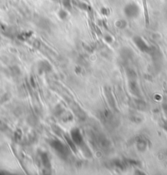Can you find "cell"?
I'll use <instances>...</instances> for the list:
<instances>
[{"instance_id": "obj_1", "label": "cell", "mask_w": 167, "mask_h": 175, "mask_svg": "<svg viewBox=\"0 0 167 175\" xmlns=\"http://www.w3.org/2000/svg\"><path fill=\"white\" fill-rule=\"evenodd\" d=\"M124 13L128 18L134 19L138 17L140 13L139 5L135 3H129L124 8Z\"/></svg>"}, {"instance_id": "obj_2", "label": "cell", "mask_w": 167, "mask_h": 175, "mask_svg": "<svg viewBox=\"0 0 167 175\" xmlns=\"http://www.w3.org/2000/svg\"><path fill=\"white\" fill-rule=\"evenodd\" d=\"M52 147H53L54 149L57 151V152L59 153L60 155H66L68 151L67 150V148L65 147V146L62 144V142L60 141H53L51 143Z\"/></svg>"}, {"instance_id": "obj_3", "label": "cell", "mask_w": 167, "mask_h": 175, "mask_svg": "<svg viewBox=\"0 0 167 175\" xmlns=\"http://www.w3.org/2000/svg\"><path fill=\"white\" fill-rule=\"evenodd\" d=\"M134 43H135V45L139 48V49H140L141 51L145 52L148 48L147 43H145V41L139 36H134Z\"/></svg>"}, {"instance_id": "obj_4", "label": "cell", "mask_w": 167, "mask_h": 175, "mask_svg": "<svg viewBox=\"0 0 167 175\" xmlns=\"http://www.w3.org/2000/svg\"><path fill=\"white\" fill-rule=\"evenodd\" d=\"M71 137L73 142H75V144L80 145L81 143H83V137L81 133H80L79 129H75L71 132Z\"/></svg>"}, {"instance_id": "obj_5", "label": "cell", "mask_w": 167, "mask_h": 175, "mask_svg": "<svg viewBox=\"0 0 167 175\" xmlns=\"http://www.w3.org/2000/svg\"><path fill=\"white\" fill-rule=\"evenodd\" d=\"M58 16H59L60 19H62V20H66L68 16V13L66 10L64 9H61V10L58 12Z\"/></svg>"}, {"instance_id": "obj_6", "label": "cell", "mask_w": 167, "mask_h": 175, "mask_svg": "<svg viewBox=\"0 0 167 175\" xmlns=\"http://www.w3.org/2000/svg\"><path fill=\"white\" fill-rule=\"evenodd\" d=\"M62 3L66 8H71V0H62Z\"/></svg>"}, {"instance_id": "obj_7", "label": "cell", "mask_w": 167, "mask_h": 175, "mask_svg": "<svg viewBox=\"0 0 167 175\" xmlns=\"http://www.w3.org/2000/svg\"><path fill=\"white\" fill-rule=\"evenodd\" d=\"M104 39H105V41H107V43H111V42H112V37L109 35H106L105 37H104Z\"/></svg>"}]
</instances>
